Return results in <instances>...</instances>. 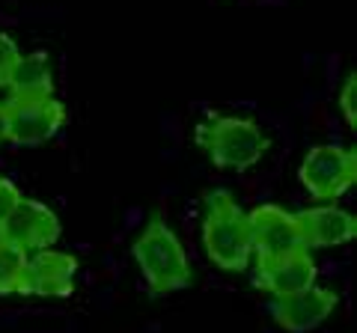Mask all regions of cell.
I'll return each mask as SVG.
<instances>
[{"instance_id":"6da1fadb","label":"cell","mask_w":357,"mask_h":333,"mask_svg":"<svg viewBox=\"0 0 357 333\" xmlns=\"http://www.w3.org/2000/svg\"><path fill=\"white\" fill-rule=\"evenodd\" d=\"M203 244L208 259L223 271H244L253 259L248 212L227 191H215L206 199Z\"/></svg>"},{"instance_id":"7a4b0ae2","label":"cell","mask_w":357,"mask_h":333,"mask_svg":"<svg viewBox=\"0 0 357 333\" xmlns=\"http://www.w3.org/2000/svg\"><path fill=\"white\" fill-rule=\"evenodd\" d=\"M134 259H137L143 277L155 295L178 292L191 283V265L188 253L176 232L164 224L161 217H152L146 229L134 241Z\"/></svg>"},{"instance_id":"3957f363","label":"cell","mask_w":357,"mask_h":333,"mask_svg":"<svg viewBox=\"0 0 357 333\" xmlns=\"http://www.w3.org/2000/svg\"><path fill=\"white\" fill-rule=\"evenodd\" d=\"M199 143L220 170H250L268 149L265 131L244 116H215L199 128Z\"/></svg>"},{"instance_id":"277c9868","label":"cell","mask_w":357,"mask_h":333,"mask_svg":"<svg viewBox=\"0 0 357 333\" xmlns=\"http://www.w3.org/2000/svg\"><path fill=\"white\" fill-rule=\"evenodd\" d=\"M298 179L316 199L342 196L357 179V155L342 146H312L301 161Z\"/></svg>"},{"instance_id":"5b68a950","label":"cell","mask_w":357,"mask_h":333,"mask_svg":"<svg viewBox=\"0 0 357 333\" xmlns=\"http://www.w3.org/2000/svg\"><path fill=\"white\" fill-rule=\"evenodd\" d=\"M3 107L9 119V143L15 146H39L57 134L66 122V107L54 95L9 98Z\"/></svg>"},{"instance_id":"8992f818","label":"cell","mask_w":357,"mask_h":333,"mask_svg":"<svg viewBox=\"0 0 357 333\" xmlns=\"http://www.w3.org/2000/svg\"><path fill=\"white\" fill-rule=\"evenodd\" d=\"M0 235H3L6 244L24 250L27 256L36 250L54 247L60 238V217L54 208H48L45 203H36V199H24L9 212V217H3L0 224Z\"/></svg>"},{"instance_id":"52a82bcc","label":"cell","mask_w":357,"mask_h":333,"mask_svg":"<svg viewBox=\"0 0 357 333\" xmlns=\"http://www.w3.org/2000/svg\"><path fill=\"white\" fill-rule=\"evenodd\" d=\"M77 259L60 250H36L27 256V265L21 271L15 286L18 295H39V297H69L75 288Z\"/></svg>"},{"instance_id":"ba28073f","label":"cell","mask_w":357,"mask_h":333,"mask_svg":"<svg viewBox=\"0 0 357 333\" xmlns=\"http://www.w3.org/2000/svg\"><path fill=\"white\" fill-rule=\"evenodd\" d=\"M250 220V244L256 259H277L295 250H307L298 229V217L280 206H259L248 215Z\"/></svg>"},{"instance_id":"9c48e42d","label":"cell","mask_w":357,"mask_h":333,"mask_svg":"<svg viewBox=\"0 0 357 333\" xmlns=\"http://www.w3.org/2000/svg\"><path fill=\"white\" fill-rule=\"evenodd\" d=\"M316 277H319V268L312 262L310 250H295L277 259H259V268H256L253 280L274 297H286V295H295V292H304V288L316 286Z\"/></svg>"},{"instance_id":"30bf717a","label":"cell","mask_w":357,"mask_h":333,"mask_svg":"<svg viewBox=\"0 0 357 333\" xmlns=\"http://www.w3.org/2000/svg\"><path fill=\"white\" fill-rule=\"evenodd\" d=\"M340 297L331 288H316L310 286L304 292L286 295L274 301V321L289 333H307L319 327L321 321H328L331 313L337 309Z\"/></svg>"},{"instance_id":"8fae6325","label":"cell","mask_w":357,"mask_h":333,"mask_svg":"<svg viewBox=\"0 0 357 333\" xmlns=\"http://www.w3.org/2000/svg\"><path fill=\"white\" fill-rule=\"evenodd\" d=\"M304 247H337L357 235V220L340 206H316L295 215Z\"/></svg>"},{"instance_id":"7c38bea8","label":"cell","mask_w":357,"mask_h":333,"mask_svg":"<svg viewBox=\"0 0 357 333\" xmlns=\"http://www.w3.org/2000/svg\"><path fill=\"white\" fill-rule=\"evenodd\" d=\"M9 98H39V95H54V77H51V63L42 51L36 54H21L13 75H9Z\"/></svg>"},{"instance_id":"4fadbf2b","label":"cell","mask_w":357,"mask_h":333,"mask_svg":"<svg viewBox=\"0 0 357 333\" xmlns=\"http://www.w3.org/2000/svg\"><path fill=\"white\" fill-rule=\"evenodd\" d=\"M27 265V253L13 247V244H0V295H13L21 280V271Z\"/></svg>"},{"instance_id":"5bb4252c","label":"cell","mask_w":357,"mask_h":333,"mask_svg":"<svg viewBox=\"0 0 357 333\" xmlns=\"http://www.w3.org/2000/svg\"><path fill=\"white\" fill-rule=\"evenodd\" d=\"M340 110H342L345 122L354 128L357 125V75L354 72L345 77V84H342V90H340Z\"/></svg>"},{"instance_id":"9a60e30c","label":"cell","mask_w":357,"mask_h":333,"mask_svg":"<svg viewBox=\"0 0 357 333\" xmlns=\"http://www.w3.org/2000/svg\"><path fill=\"white\" fill-rule=\"evenodd\" d=\"M18 57H21L18 45L6 36V33H0V86H6V84H9V75H13Z\"/></svg>"},{"instance_id":"2e32d148","label":"cell","mask_w":357,"mask_h":333,"mask_svg":"<svg viewBox=\"0 0 357 333\" xmlns=\"http://www.w3.org/2000/svg\"><path fill=\"white\" fill-rule=\"evenodd\" d=\"M21 203V191L15 182H9L0 176V224H3V217H9V212Z\"/></svg>"},{"instance_id":"e0dca14e","label":"cell","mask_w":357,"mask_h":333,"mask_svg":"<svg viewBox=\"0 0 357 333\" xmlns=\"http://www.w3.org/2000/svg\"><path fill=\"white\" fill-rule=\"evenodd\" d=\"M9 140V119H6V107L0 104V143Z\"/></svg>"},{"instance_id":"ac0fdd59","label":"cell","mask_w":357,"mask_h":333,"mask_svg":"<svg viewBox=\"0 0 357 333\" xmlns=\"http://www.w3.org/2000/svg\"><path fill=\"white\" fill-rule=\"evenodd\" d=\"M0 244H3V235H0Z\"/></svg>"}]
</instances>
